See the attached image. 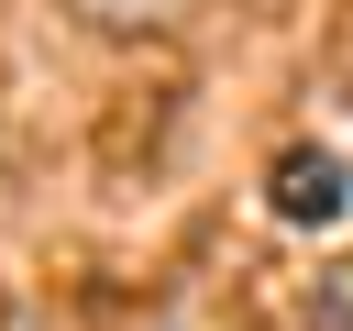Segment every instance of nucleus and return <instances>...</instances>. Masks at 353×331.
<instances>
[{"label": "nucleus", "mask_w": 353, "mask_h": 331, "mask_svg": "<svg viewBox=\"0 0 353 331\" xmlns=\"http://www.w3.org/2000/svg\"><path fill=\"white\" fill-rule=\"evenodd\" d=\"M265 210H276V221H298V232H309V221H342V210H353V177H342V154H331V143H298V154H276V177H265Z\"/></svg>", "instance_id": "f257e3e1"}, {"label": "nucleus", "mask_w": 353, "mask_h": 331, "mask_svg": "<svg viewBox=\"0 0 353 331\" xmlns=\"http://www.w3.org/2000/svg\"><path fill=\"white\" fill-rule=\"evenodd\" d=\"M320 331H353V265H331V298H320Z\"/></svg>", "instance_id": "7ed1b4c3"}, {"label": "nucleus", "mask_w": 353, "mask_h": 331, "mask_svg": "<svg viewBox=\"0 0 353 331\" xmlns=\"http://www.w3.org/2000/svg\"><path fill=\"white\" fill-rule=\"evenodd\" d=\"M88 22H110V33H143V22H176V0H77Z\"/></svg>", "instance_id": "f03ea898"}]
</instances>
